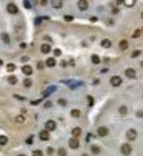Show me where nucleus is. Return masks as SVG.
I'll use <instances>...</instances> for the list:
<instances>
[{"mask_svg": "<svg viewBox=\"0 0 143 156\" xmlns=\"http://www.w3.org/2000/svg\"><path fill=\"white\" fill-rule=\"evenodd\" d=\"M55 127H57V124L54 122V121H48L46 124H45V130L49 133V132H54L55 130Z\"/></svg>", "mask_w": 143, "mask_h": 156, "instance_id": "nucleus-1", "label": "nucleus"}, {"mask_svg": "<svg viewBox=\"0 0 143 156\" xmlns=\"http://www.w3.org/2000/svg\"><path fill=\"white\" fill-rule=\"evenodd\" d=\"M109 82H111L112 87H120V84H122V77H120V76H112Z\"/></svg>", "mask_w": 143, "mask_h": 156, "instance_id": "nucleus-2", "label": "nucleus"}, {"mask_svg": "<svg viewBox=\"0 0 143 156\" xmlns=\"http://www.w3.org/2000/svg\"><path fill=\"white\" fill-rule=\"evenodd\" d=\"M6 9H8L9 14H17V12H18V8H17L15 3H9V5L6 6Z\"/></svg>", "mask_w": 143, "mask_h": 156, "instance_id": "nucleus-3", "label": "nucleus"}, {"mask_svg": "<svg viewBox=\"0 0 143 156\" xmlns=\"http://www.w3.org/2000/svg\"><path fill=\"white\" fill-rule=\"evenodd\" d=\"M79 145H80V142H79V139H77V138H71V139H69V149L77 150V149H79Z\"/></svg>", "mask_w": 143, "mask_h": 156, "instance_id": "nucleus-4", "label": "nucleus"}, {"mask_svg": "<svg viewBox=\"0 0 143 156\" xmlns=\"http://www.w3.org/2000/svg\"><path fill=\"white\" fill-rule=\"evenodd\" d=\"M126 138H128L129 141H134V139L137 138V132H136V130H132V128H131V130H128V132H126Z\"/></svg>", "mask_w": 143, "mask_h": 156, "instance_id": "nucleus-5", "label": "nucleus"}, {"mask_svg": "<svg viewBox=\"0 0 143 156\" xmlns=\"http://www.w3.org/2000/svg\"><path fill=\"white\" fill-rule=\"evenodd\" d=\"M122 153L125 156H128L131 153V145H129V144H123V145H122Z\"/></svg>", "mask_w": 143, "mask_h": 156, "instance_id": "nucleus-6", "label": "nucleus"}, {"mask_svg": "<svg viewBox=\"0 0 143 156\" xmlns=\"http://www.w3.org/2000/svg\"><path fill=\"white\" fill-rule=\"evenodd\" d=\"M97 135H99L100 138L106 136V135H108V128H106V127H99V130H97Z\"/></svg>", "mask_w": 143, "mask_h": 156, "instance_id": "nucleus-7", "label": "nucleus"}, {"mask_svg": "<svg viewBox=\"0 0 143 156\" xmlns=\"http://www.w3.org/2000/svg\"><path fill=\"white\" fill-rule=\"evenodd\" d=\"M125 74H126V77H129V79H134V77H136V70H132V68H128V70L125 71Z\"/></svg>", "mask_w": 143, "mask_h": 156, "instance_id": "nucleus-8", "label": "nucleus"}, {"mask_svg": "<svg viewBox=\"0 0 143 156\" xmlns=\"http://www.w3.org/2000/svg\"><path fill=\"white\" fill-rule=\"evenodd\" d=\"M22 71H23V74H26V76H29V74H32V68H31L29 65H23V68H22Z\"/></svg>", "mask_w": 143, "mask_h": 156, "instance_id": "nucleus-9", "label": "nucleus"}, {"mask_svg": "<svg viewBox=\"0 0 143 156\" xmlns=\"http://www.w3.org/2000/svg\"><path fill=\"white\" fill-rule=\"evenodd\" d=\"M71 133H72V138H77V139H79V136L82 135V128L75 127V128H72V132H71Z\"/></svg>", "mask_w": 143, "mask_h": 156, "instance_id": "nucleus-10", "label": "nucleus"}, {"mask_svg": "<svg viewBox=\"0 0 143 156\" xmlns=\"http://www.w3.org/2000/svg\"><path fill=\"white\" fill-rule=\"evenodd\" d=\"M77 6H79V8H80V9H86V8H88V6H89V3H88V2H86V0H80V2H79V3H77Z\"/></svg>", "mask_w": 143, "mask_h": 156, "instance_id": "nucleus-11", "label": "nucleus"}, {"mask_svg": "<svg viewBox=\"0 0 143 156\" xmlns=\"http://www.w3.org/2000/svg\"><path fill=\"white\" fill-rule=\"evenodd\" d=\"M55 65V59L54 57H48L46 62H45V67H54Z\"/></svg>", "mask_w": 143, "mask_h": 156, "instance_id": "nucleus-12", "label": "nucleus"}, {"mask_svg": "<svg viewBox=\"0 0 143 156\" xmlns=\"http://www.w3.org/2000/svg\"><path fill=\"white\" fill-rule=\"evenodd\" d=\"M40 50H42V53H45V54H48V53L51 51V46H49L48 43H43V45L40 46Z\"/></svg>", "mask_w": 143, "mask_h": 156, "instance_id": "nucleus-13", "label": "nucleus"}, {"mask_svg": "<svg viewBox=\"0 0 143 156\" xmlns=\"http://www.w3.org/2000/svg\"><path fill=\"white\" fill-rule=\"evenodd\" d=\"M40 139H42V141H48V139H49V133H48L46 130L40 132Z\"/></svg>", "mask_w": 143, "mask_h": 156, "instance_id": "nucleus-14", "label": "nucleus"}, {"mask_svg": "<svg viewBox=\"0 0 143 156\" xmlns=\"http://www.w3.org/2000/svg\"><path fill=\"white\" fill-rule=\"evenodd\" d=\"M111 45H112V43H111L109 39H103V40H102V46H103V48H109Z\"/></svg>", "mask_w": 143, "mask_h": 156, "instance_id": "nucleus-15", "label": "nucleus"}, {"mask_svg": "<svg viewBox=\"0 0 143 156\" xmlns=\"http://www.w3.org/2000/svg\"><path fill=\"white\" fill-rule=\"evenodd\" d=\"M8 82H9L11 85H15V84H17V77H15V76H9V77H8Z\"/></svg>", "mask_w": 143, "mask_h": 156, "instance_id": "nucleus-16", "label": "nucleus"}, {"mask_svg": "<svg viewBox=\"0 0 143 156\" xmlns=\"http://www.w3.org/2000/svg\"><path fill=\"white\" fill-rule=\"evenodd\" d=\"M91 152H92L94 155H99V153H100V147H99V145H92V147H91Z\"/></svg>", "mask_w": 143, "mask_h": 156, "instance_id": "nucleus-17", "label": "nucleus"}, {"mask_svg": "<svg viewBox=\"0 0 143 156\" xmlns=\"http://www.w3.org/2000/svg\"><path fill=\"white\" fill-rule=\"evenodd\" d=\"M91 60H92V63H96V65H97V63H100V57H99L97 54H94V56L91 57Z\"/></svg>", "mask_w": 143, "mask_h": 156, "instance_id": "nucleus-18", "label": "nucleus"}, {"mask_svg": "<svg viewBox=\"0 0 143 156\" xmlns=\"http://www.w3.org/2000/svg\"><path fill=\"white\" fill-rule=\"evenodd\" d=\"M6 70H8L9 73H12V71L15 70V65H14V63H8V65H6Z\"/></svg>", "mask_w": 143, "mask_h": 156, "instance_id": "nucleus-19", "label": "nucleus"}, {"mask_svg": "<svg viewBox=\"0 0 143 156\" xmlns=\"http://www.w3.org/2000/svg\"><path fill=\"white\" fill-rule=\"evenodd\" d=\"M8 144V138L6 136H0V145H6Z\"/></svg>", "mask_w": 143, "mask_h": 156, "instance_id": "nucleus-20", "label": "nucleus"}, {"mask_svg": "<svg viewBox=\"0 0 143 156\" xmlns=\"http://www.w3.org/2000/svg\"><path fill=\"white\" fill-rule=\"evenodd\" d=\"M128 48V42L126 40H122L120 42V50H126Z\"/></svg>", "mask_w": 143, "mask_h": 156, "instance_id": "nucleus-21", "label": "nucleus"}, {"mask_svg": "<svg viewBox=\"0 0 143 156\" xmlns=\"http://www.w3.org/2000/svg\"><path fill=\"white\" fill-rule=\"evenodd\" d=\"M71 116H72V118H80V111H79V110H72V111H71Z\"/></svg>", "mask_w": 143, "mask_h": 156, "instance_id": "nucleus-22", "label": "nucleus"}, {"mask_svg": "<svg viewBox=\"0 0 143 156\" xmlns=\"http://www.w3.org/2000/svg\"><path fill=\"white\" fill-rule=\"evenodd\" d=\"M23 85H25V87H26V88H29V87H31V85H32V82H31V80H29V79H25V80H23Z\"/></svg>", "mask_w": 143, "mask_h": 156, "instance_id": "nucleus-23", "label": "nucleus"}, {"mask_svg": "<svg viewBox=\"0 0 143 156\" xmlns=\"http://www.w3.org/2000/svg\"><path fill=\"white\" fill-rule=\"evenodd\" d=\"M52 6H54V8H60V6H62V2H60V0H55V2H52Z\"/></svg>", "mask_w": 143, "mask_h": 156, "instance_id": "nucleus-24", "label": "nucleus"}, {"mask_svg": "<svg viewBox=\"0 0 143 156\" xmlns=\"http://www.w3.org/2000/svg\"><path fill=\"white\" fill-rule=\"evenodd\" d=\"M15 122L23 124V122H25V118H23V116H17V118H15Z\"/></svg>", "mask_w": 143, "mask_h": 156, "instance_id": "nucleus-25", "label": "nucleus"}, {"mask_svg": "<svg viewBox=\"0 0 143 156\" xmlns=\"http://www.w3.org/2000/svg\"><path fill=\"white\" fill-rule=\"evenodd\" d=\"M57 153H59V156H66V150H65V149H59Z\"/></svg>", "mask_w": 143, "mask_h": 156, "instance_id": "nucleus-26", "label": "nucleus"}, {"mask_svg": "<svg viewBox=\"0 0 143 156\" xmlns=\"http://www.w3.org/2000/svg\"><path fill=\"white\" fill-rule=\"evenodd\" d=\"M2 39H3V42H5V43H9V36H8V34H3V36H2Z\"/></svg>", "mask_w": 143, "mask_h": 156, "instance_id": "nucleus-27", "label": "nucleus"}, {"mask_svg": "<svg viewBox=\"0 0 143 156\" xmlns=\"http://www.w3.org/2000/svg\"><path fill=\"white\" fill-rule=\"evenodd\" d=\"M128 113V108L126 107H120V114H126Z\"/></svg>", "mask_w": 143, "mask_h": 156, "instance_id": "nucleus-28", "label": "nucleus"}, {"mask_svg": "<svg viewBox=\"0 0 143 156\" xmlns=\"http://www.w3.org/2000/svg\"><path fill=\"white\" fill-rule=\"evenodd\" d=\"M32 156H43V153H42L40 150H34V152H32Z\"/></svg>", "mask_w": 143, "mask_h": 156, "instance_id": "nucleus-29", "label": "nucleus"}, {"mask_svg": "<svg viewBox=\"0 0 143 156\" xmlns=\"http://www.w3.org/2000/svg\"><path fill=\"white\" fill-rule=\"evenodd\" d=\"M140 34H142V31H140V29H136V31H134V34H132V36H134V37H136V39H137V37H139V36H140Z\"/></svg>", "mask_w": 143, "mask_h": 156, "instance_id": "nucleus-30", "label": "nucleus"}, {"mask_svg": "<svg viewBox=\"0 0 143 156\" xmlns=\"http://www.w3.org/2000/svg\"><path fill=\"white\" fill-rule=\"evenodd\" d=\"M92 104H94V99H92V97H91V96H88V105H89V107H91V105H92Z\"/></svg>", "mask_w": 143, "mask_h": 156, "instance_id": "nucleus-31", "label": "nucleus"}, {"mask_svg": "<svg viewBox=\"0 0 143 156\" xmlns=\"http://www.w3.org/2000/svg\"><path fill=\"white\" fill-rule=\"evenodd\" d=\"M37 68H39V70L45 68V63H43V62H39V63H37Z\"/></svg>", "mask_w": 143, "mask_h": 156, "instance_id": "nucleus-32", "label": "nucleus"}, {"mask_svg": "<svg viewBox=\"0 0 143 156\" xmlns=\"http://www.w3.org/2000/svg\"><path fill=\"white\" fill-rule=\"evenodd\" d=\"M59 104H60V105H66L68 102H66V99H60V101H59Z\"/></svg>", "mask_w": 143, "mask_h": 156, "instance_id": "nucleus-33", "label": "nucleus"}, {"mask_svg": "<svg viewBox=\"0 0 143 156\" xmlns=\"http://www.w3.org/2000/svg\"><path fill=\"white\" fill-rule=\"evenodd\" d=\"M60 54H62L60 50H54V56H60Z\"/></svg>", "mask_w": 143, "mask_h": 156, "instance_id": "nucleus-34", "label": "nucleus"}, {"mask_svg": "<svg viewBox=\"0 0 143 156\" xmlns=\"http://www.w3.org/2000/svg\"><path fill=\"white\" fill-rule=\"evenodd\" d=\"M23 5H25V8H31V3L29 2H23Z\"/></svg>", "mask_w": 143, "mask_h": 156, "instance_id": "nucleus-35", "label": "nucleus"}, {"mask_svg": "<svg viewBox=\"0 0 143 156\" xmlns=\"http://www.w3.org/2000/svg\"><path fill=\"white\" fill-rule=\"evenodd\" d=\"M139 54H140V51H134V53H132V57H137Z\"/></svg>", "mask_w": 143, "mask_h": 156, "instance_id": "nucleus-36", "label": "nucleus"}, {"mask_svg": "<svg viewBox=\"0 0 143 156\" xmlns=\"http://www.w3.org/2000/svg\"><path fill=\"white\" fill-rule=\"evenodd\" d=\"M51 105H52V102H49V101H48V102H46V104H45V107H46V108H49V107H51Z\"/></svg>", "mask_w": 143, "mask_h": 156, "instance_id": "nucleus-37", "label": "nucleus"}, {"mask_svg": "<svg viewBox=\"0 0 143 156\" xmlns=\"http://www.w3.org/2000/svg\"><path fill=\"white\" fill-rule=\"evenodd\" d=\"M18 156H25V155H18Z\"/></svg>", "mask_w": 143, "mask_h": 156, "instance_id": "nucleus-38", "label": "nucleus"}, {"mask_svg": "<svg viewBox=\"0 0 143 156\" xmlns=\"http://www.w3.org/2000/svg\"><path fill=\"white\" fill-rule=\"evenodd\" d=\"M83 156H88V155H83Z\"/></svg>", "mask_w": 143, "mask_h": 156, "instance_id": "nucleus-39", "label": "nucleus"}, {"mask_svg": "<svg viewBox=\"0 0 143 156\" xmlns=\"http://www.w3.org/2000/svg\"><path fill=\"white\" fill-rule=\"evenodd\" d=\"M142 32H143V28H142Z\"/></svg>", "mask_w": 143, "mask_h": 156, "instance_id": "nucleus-40", "label": "nucleus"}]
</instances>
